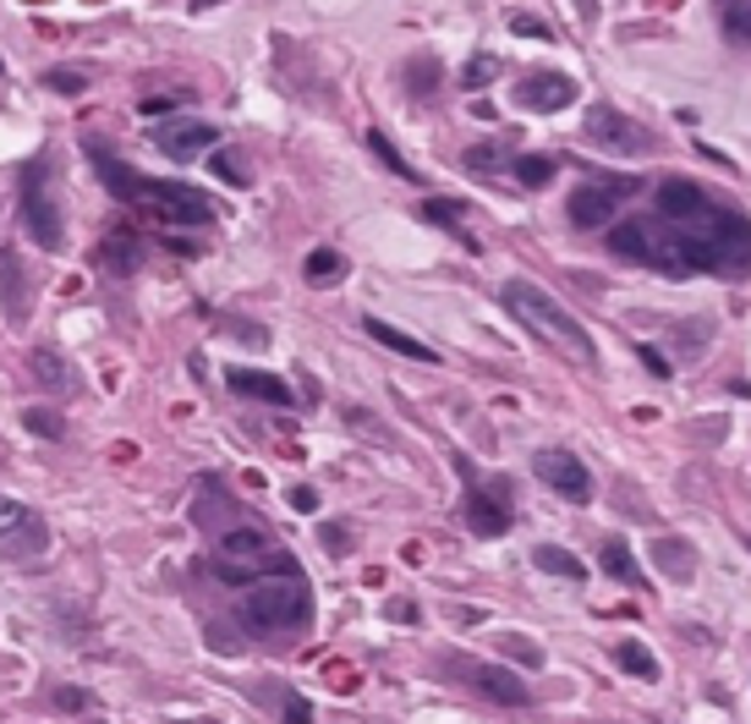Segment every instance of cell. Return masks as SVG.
Returning <instances> with one entry per match:
<instances>
[{"mask_svg":"<svg viewBox=\"0 0 751 724\" xmlns=\"http://www.w3.org/2000/svg\"><path fill=\"white\" fill-rule=\"evenodd\" d=\"M609 253L631 258L642 269H658L669 280H691V275L746 280L751 275V220L735 203L707 198L691 214H653V220L609 225Z\"/></svg>","mask_w":751,"mask_h":724,"instance_id":"1","label":"cell"},{"mask_svg":"<svg viewBox=\"0 0 751 724\" xmlns=\"http://www.w3.org/2000/svg\"><path fill=\"white\" fill-rule=\"evenodd\" d=\"M94 165H99V176L110 182V192H116L121 203L149 209L160 225H214V203H209V192H198V187H187V182L143 176V171H132L127 160H110L105 149H94Z\"/></svg>","mask_w":751,"mask_h":724,"instance_id":"2","label":"cell"},{"mask_svg":"<svg viewBox=\"0 0 751 724\" xmlns=\"http://www.w3.org/2000/svg\"><path fill=\"white\" fill-rule=\"evenodd\" d=\"M505 307L538 335V340H549L554 351H565L571 362H582V369H592V362H598V340L582 329V318H571L549 291H538L532 280H511L505 285Z\"/></svg>","mask_w":751,"mask_h":724,"instance_id":"3","label":"cell"},{"mask_svg":"<svg viewBox=\"0 0 751 724\" xmlns=\"http://www.w3.org/2000/svg\"><path fill=\"white\" fill-rule=\"evenodd\" d=\"M242 620L253 631H291V626H307L313 620V593L296 576H263L247 598H242Z\"/></svg>","mask_w":751,"mask_h":724,"instance_id":"4","label":"cell"},{"mask_svg":"<svg viewBox=\"0 0 751 724\" xmlns=\"http://www.w3.org/2000/svg\"><path fill=\"white\" fill-rule=\"evenodd\" d=\"M23 231H28V242L45 247V253H61V247H67V220H61V203H56L50 154H39V160L23 171Z\"/></svg>","mask_w":751,"mask_h":724,"instance_id":"5","label":"cell"},{"mask_svg":"<svg viewBox=\"0 0 751 724\" xmlns=\"http://www.w3.org/2000/svg\"><path fill=\"white\" fill-rule=\"evenodd\" d=\"M642 187H647V182H636V176H592V182H582V187L571 192L565 214H571L576 231H603V225H614V214H620Z\"/></svg>","mask_w":751,"mask_h":724,"instance_id":"6","label":"cell"},{"mask_svg":"<svg viewBox=\"0 0 751 724\" xmlns=\"http://www.w3.org/2000/svg\"><path fill=\"white\" fill-rule=\"evenodd\" d=\"M582 132H587V143H592V149L620 154V160H636V154H647V149H653V132H647L642 121L620 116L614 105H592V110H587V121H582Z\"/></svg>","mask_w":751,"mask_h":724,"instance_id":"7","label":"cell"},{"mask_svg":"<svg viewBox=\"0 0 751 724\" xmlns=\"http://www.w3.org/2000/svg\"><path fill=\"white\" fill-rule=\"evenodd\" d=\"M516 522V505H511V478H489V483H472L467 489V527L478 538H505Z\"/></svg>","mask_w":751,"mask_h":724,"instance_id":"8","label":"cell"},{"mask_svg":"<svg viewBox=\"0 0 751 724\" xmlns=\"http://www.w3.org/2000/svg\"><path fill=\"white\" fill-rule=\"evenodd\" d=\"M45 522L28 511V505H17V500H7L0 494V554L7 560H28V554H39L45 549Z\"/></svg>","mask_w":751,"mask_h":724,"instance_id":"9","label":"cell"},{"mask_svg":"<svg viewBox=\"0 0 751 724\" xmlns=\"http://www.w3.org/2000/svg\"><path fill=\"white\" fill-rule=\"evenodd\" d=\"M532 472H538L554 494H565L571 505H587V500H592V472H587L582 456H571V451H538V456H532Z\"/></svg>","mask_w":751,"mask_h":724,"instance_id":"10","label":"cell"},{"mask_svg":"<svg viewBox=\"0 0 751 724\" xmlns=\"http://www.w3.org/2000/svg\"><path fill=\"white\" fill-rule=\"evenodd\" d=\"M456 675H461L472 691H483L489 702H500V708H527V702H532V691H527V680H521L516 669H500V664H478V658H467V664H456Z\"/></svg>","mask_w":751,"mask_h":724,"instance_id":"11","label":"cell"},{"mask_svg":"<svg viewBox=\"0 0 751 724\" xmlns=\"http://www.w3.org/2000/svg\"><path fill=\"white\" fill-rule=\"evenodd\" d=\"M571 100H576V83L565 72H532V78L516 83V105L532 110V116H560Z\"/></svg>","mask_w":751,"mask_h":724,"instance_id":"12","label":"cell"},{"mask_svg":"<svg viewBox=\"0 0 751 724\" xmlns=\"http://www.w3.org/2000/svg\"><path fill=\"white\" fill-rule=\"evenodd\" d=\"M214 143H220V132H214L209 121H171V127L154 138V149H160L165 160H176V165H192V160H203Z\"/></svg>","mask_w":751,"mask_h":724,"instance_id":"13","label":"cell"},{"mask_svg":"<svg viewBox=\"0 0 751 724\" xmlns=\"http://www.w3.org/2000/svg\"><path fill=\"white\" fill-rule=\"evenodd\" d=\"M225 385H231L236 396H253V401H269V407H296L291 385H285V379H274V374H258V369H231V374H225Z\"/></svg>","mask_w":751,"mask_h":724,"instance_id":"14","label":"cell"},{"mask_svg":"<svg viewBox=\"0 0 751 724\" xmlns=\"http://www.w3.org/2000/svg\"><path fill=\"white\" fill-rule=\"evenodd\" d=\"M362 329L379 340V346H390V351H401V357H412V362H439V351L434 346H423L418 335H407V329H396V324H385V318H362Z\"/></svg>","mask_w":751,"mask_h":724,"instance_id":"15","label":"cell"},{"mask_svg":"<svg viewBox=\"0 0 751 724\" xmlns=\"http://www.w3.org/2000/svg\"><path fill=\"white\" fill-rule=\"evenodd\" d=\"M653 560L669 582H691L696 576V549L691 544H674V538H653Z\"/></svg>","mask_w":751,"mask_h":724,"instance_id":"16","label":"cell"},{"mask_svg":"<svg viewBox=\"0 0 751 724\" xmlns=\"http://www.w3.org/2000/svg\"><path fill=\"white\" fill-rule=\"evenodd\" d=\"M614 664H620L625 675L647 680V686H653V680H664V664H658V653H653V647H642V642H620V647H614Z\"/></svg>","mask_w":751,"mask_h":724,"instance_id":"17","label":"cell"},{"mask_svg":"<svg viewBox=\"0 0 751 724\" xmlns=\"http://www.w3.org/2000/svg\"><path fill=\"white\" fill-rule=\"evenodd\" d=\"M302 275H307V285H318V291H324V285H340V280H345V258H340L335 247H313L307 264H302Z\"/></svg>","mask_w":751,"mask_h":724,"instance_id":"18","label":"cell"},{"mask_svg":"<svg viewBox=\"0 0 751 724\" xmlns=\"http://www.w3.org/2000/svg\"><path fill=\"white\" fill-rule=\"evenodd\" d=\"M143 264V247H138V236L132 231H110L105 236V269H116V275H132Z\"/></svg>","mask_w":751,"mask_h":724,"instance_id":"19","label":"cell"},{"mask_svg":"<svg viewBox=\"0 0 751 724\" xmlns=\"http://www.w3.org/2000/svg\"><path fill=\"white\" fill-rule=\"evenodd\" d=\"M532 565L549 571V576H565V582H582V576H587V565H582L571 549H554V544H538V549H532Z\"/></svg>","mask_w":751,"mask_h":724,"instance_id":"20","label":"cell"},{"mask_svg":"<svg viewBox=\"0 0 751 724\" xmlns=\"http://www.w3.org/2000/svg\"><path fill=\"white\" fill-rule=\"evenodd\" d=\"M598 565H603V571H609L614 582H625V587H636V582H642V571H636V554H631V549H625L620 538H609V544H603Z\"/></svg>","mask_w":751,"mask_h":724,"instance_id":"21","label":"cell"},{"mask_svg":"<svg viewBox=\"0 0 751 724\" xmlns=\"http://www.w3.org/2000/svg\"><path fill=\"white\" fill-rule=\"evenodd\" d=\"M511 171H516V182H521V187H549L560 165H554V154H516V160H511Z\"/></svg>","mask_w":751,"mask_h":724,"instance_id":"22","label":"cell"},{"mask_svg":"<svg viewBox=\"0 0 751 724\" xmlns=\"http://www.w3.org/2000/svg\"><path fill=\"white\" fill-rule=\"evenodd\" d=\"M28 369H34V379H39V385H50V390H67V385H72L67 362H61L56 351H45V346H39V351H28Z\"/></svg>","mask_w":751,"mask_h":724,"instance_id":"23","label":"cell"},{"mask_svg":"<svg viewBox=\"0 0 751 724\" xmlns=\"http://www.w3.org/2000/svg\"><path fill=\"white\" fill-rule=\"evenodd\" d=\"M461 214H467V209H461V203H450V198H429V203H423V220H434V225H445L450 236H461V242H467V247L478 253V242H472V236L461 231Z\"/></svg>","mask_w":751,"mask_h":724,"instance_id":"24","label":"cell"},{"mask_svg":"<svg viewBox=\"0 0 751 724\" xmlns=\"http://www.w3.org/2000/svg\"><path fill=\"white\" fill-rule=\"evenodd\" d=\"M718 23L729 39L751 45V0H718Z\"/></svg>","mask_w":751,"mask_h":724,"instance_id":"25","label":"cell"},{"mask_svg":"<svg viewBox=\"0 0 751 724\" xmlns=\"http://www.w3.org/2000/svg\"><path fill=\"white\" fill-rule=\"evenodd\" d=\"M516 160V149L505 143V138H494V143H478V149H467V165L472 171H505Z\"/></svg>","mask_w":751,"mask_h":724,"instance_id":"26","label":"cell"},{"mask_svg":"<svg viewBox=\"0 0 751 724\" xmlns=\"http://www.w3.org/2000/svg\"><path fill=\"white\" fill-rule=\"evenodd\" d=\"M407 89H412L418 100H429V94L439 89V61H434V56H418V61L407 67Z\"/></svg>","mask_w":751,"mask_h":724,"instance_id":"27","label":"cell"},{"mask_svg":"<svg viewBox=\"0 0 751 724\" xmlns=\"http://www.w3.org/2000/svg\"><path fill=\"white\" fill-rule=\"evenodd\" d=\"M500 653H505V658H516L521 669H538V664H543V647H538L532 637H516V631H505V637H500Z\"/></svg>","mask_w":751,"mask_h":724,"instance_id":"28","label":"cell"},{"mask_svg":"<svg viewBox=\"0 0 751 724\" xmlns=\"http://www.w3.org/2000/svg\"><path fill=\"white\" fill-rule=\"evenodd\" d=\"M500 72H505V67H500V56H472V61L461 67V89H489Z\"/></svg>","mask_w":751,"mask_h":724,"instance_id":"29","label":"cell"},{"mask_svg":"<svg viewBox=\"0 0 751 724\" xmlns=\"http://www.w3.org/2000/svg\"><path fill=\"white\" fill-rule=\"evenodd\" d=\"M367 149H373V154H379V160H385V165H390L396 176H407V182H418V171H412V165H407V160L396 154V143H390V138H385L379 127H373V132H367Z\"/></svg>","mask_w":751,"mask_h":724,"instance_id":"30","label":"cell"},{"mask_svg":"<svg viewBox=\"0 0 751 724\" xmlns=\"http://www.w3.org/2000/svg\"><path fill=\"white\" fill-rule=\"evenodd\" d=\"M209 171H214L225 187H247V171H242V160H236L231 149H209Z\"/></svg>","mask_w":751,"mask_h":724,"instance_id":"31","label":"cell"},{"mask_svg":"<svg viewBox=\"0 0 751 724\" xmlns=\"http://www.w3.org/2000/svg\"><path fill=\"white\" fill-rule=\"evenodd\" d=\"M23 423H28V434H45V440H61V434H67V423H61L56 412H45V407H28Z\"/></svg>","mask_w":751,"mask_h":724,"instance_id":"32","label":"cell"},{"mask_svg":"<svg viewBox=\"0 0 751 724\" xmlns=\"http://www.w3.org/2000/svg\"><path fill=\"white\" fill-rule=\"evenodd\" d=\"M0 291H7V307L23 313V296H17V258L12 253H0Z\"/></svg>","mask_w":751,"mask_h":724,"instance_id":"33","label":"cell"},{"mask_svg":"<svg viewBox=\"0 0 751 724\" xmlns=\"http://www.w3.org/2000/svg\"><path fill=\"white\" fill-rule=\"evenodd\" d=\"M45 83H50L56 94H83V89H89V72H72V67H56V72H45Z\"/></svg>","mask_w":751,"mask_h":724,"instance_id":"34","label":"cell"},{"mask_svg":"<svg viewBox=\"0 0 751 724\" xmlns=\"http://www.w3.org/2000/svg\"><path fill=\"white\" fill-rule=\"evenodd\" d=\"M636 362H642V369H647L653 379H669V374H674V362H669L658 346H636Z\"/></svg>","mask_w":751,"mask_h":724,"instance_id":"35","label":"cell"},{"mask_svg":"<svg viewBox=\"0 0 751 724\" xmlns=\"http://www.w3.org/2000/svg\"><path fill=\"white\" fill-rule=\"evenodd\" d=\"M318 544H324L329 554H351V533H345V527H335V522H329V527H318Z\"/></svg>","mask_w":751,"mask_h":724,"instance_id":"36","label":"cell"},{"mask_svg":"<svg viewBox=\"0 0 751 724\" xmlns=\"http://www.w3.org/2000/svg\"><path fill=\"white\" fill-rule=\"evenodd\" d=\"M285 500H291V511H302V516H313V511H318V489H307V483H296Z\"/></svg>","mask_w":751,"mask_h":724,"instance_id":"37","label":"cell"},{"mask_svg":"<svg viewBox=\"0 0 751 724\" xmlns=\"http://www.w3.org/2000/svg\"><path fill=\"white\" fill-rule=\"evenodd\" d=\"M285 724H313V708H307V697H285Z\"/></svg>","mask_w":751,"mask_h":724,"instance_id":"38","label":"cell"},{"mask_svg":"<svg viewBox=\"0 0 751 724\" xmlns=\"http://www.w3.org/2000/svg\"><path fill=\"white\" fill-rule=\"evenodd\" d=\"M511 34H527V39H549V28L538 17H511Z\"/></svg>","mask_w":751,"mask_h":724,"instance_id":"39","label":"cell"},{"mask_svg":"<svg viewBox=\"0 0 751 724\" xmlns=\"http://www.w3.org/2000/svg\"><path fill=\"white\" fill-rule=\"evenodd\" d=\"M385 615H390V620H401V626H418V604H412V598H396Z\"/></svg>","mask_w":751,"mask_h":724,"instance_id":"40","label":"cell"},{"mask_svg":"<svg viewBox=\"0 0 751 724\" xmlns=\"http://www.w3.org/2000/svg\"><path fill=\"white\" fill-rule=\"evenodd\" d=\"M176 105H181V100H171V94H154V100H143L138 110H143V116H165V110H176Z\"/></svg>","mask_w":751,"mask_h":724,"instance_id":"41","label":"cell"},{"mask_svg":"<svg viewBox=\"0 0 751 724\" xmlns=\"http://www.w3.org/2000/svg\"><path fill=\"white\" fill-rule=\"evenodd\" d=\"M56 702H61V708H94V697H89V691H72V686H61Z\"/></svg>","mask_w":751,"mask_h":724,"instance_id":"42","label":"cell"},{"mask_svg":"<svg viewBox=\"0 0 751 724\" xmlns=\"http://www.w3.org/2000/svg\"><path fill=\"white\" fill-rule=\"evenodd\" d=\"M209 7H220V0H192V12H209Z\"/></svg>","mask_w":751,"mask_h":724,"instance_id":"43","label":"cell"},{"mask_svg":"<svg viewBox=\"0 0 751 724\" xmlns=\"http://www.w3.org/2000/svg\"><path fill=\"white\" fill-rule=\"evenodd\" d=\"M746 549H751V538H746Z\"/></svg>","mask_w":751,"mask_h":724,"instance_id":"44","label":"cell"},{"mask_svg":"<svg viewBox=\"0 0 751 724\" xmlns=\"http://www.w3.org/2000/svg\"><path fill=\"white\" fill-rule=\"evenodd\" d=\"M0 72H7V67H0Z\"/></svg>","mask_w":751,"mask_h":724,"instance_id":"45","label":"cell"}]
</instances>
